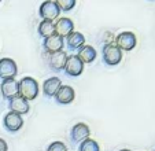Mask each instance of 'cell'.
Here are the masks:
<instances>
[{
    "instance_id": "cell-1",
    "label": "cell",
    "mask_w": 155,
    "mask_h": 151,
    "mask_svg": "<svg viewBox=\"0 0 155 151\" xmlns=\"http://www.w3.org/2000/svg\"><path fill=\"white\" fill-rule=\"evenodd\" d=\"M38 95V82L33 77H22L18 81V96L25 100H35Z\"/></svg>"
},
{
    "instance_id": "cell-22",
    "label": "cell",
    "mask_w": 155,
    "mask_h": 151,
    "mask_svg": "<svg viewBox=\"0 0 155 151\" xmlns=\"http://www.w3.org/2000/svg\"><path fill=\"white\" fill-rule=\"evenodd\" d=\"M8 150V146H7V142L4 139L0 137V151H7Z\"/></svg>"
},
{
    "instance_id": "cell-4",
    "label": "cell",
    "mask_w": 155,
    "mask_h": 151,
    "mask_svg": "<svg viewBox=\"0 0 155 151\" xmlns=\"http://www.w3.org/2000/svg\"><path fill=\"white\" fill-rule=\"evenodd\" d=\"M18 74V66L15 61L11 58H2L0 59V80H10L15 79Z\"/></svg>"
},
{
    "instance_id": "cell-6",
    "label": "cell",
    "mask_w": 155,
    "mask_h": 151,
    "mask_svg": "<svg viewBox=\"0 0 155 151\" xmlns=\"http://www.w3.org/2000/svg\"><path fill=\"white\" fill-rule=\"evenodd\" d=\"M136 36L132 32H122L115 37V45L121 51H132L136 47Z\"/></svg>"
},
{
    "instance_id": "cell-2",
    "label": "cell",
    "mask_w": 155,
    "mask_h": 151,
    "mask_svg": "<svg viewBox=\"0 0 155 151\" xmlns=\"http://www.w3.org/2000/svg\"><path fill=\"white\" fill-rule=\"evenodd\" d=\"M103 62L108 66H117L122 61V51L113 43H106L102 49Z\"/></svg>"
},
{
    "instance_id": "cell-8",
    "label": "cell",
    "mask_w": 155,
    "mask_h": 151,
    "mask_svg": "<svg viewBox=\"0 0 155 151\" xmlns=\"http://www.w3.org/2000/svg\"><path fill=\"white\" fill-rule=\"evenodd\" d=\"M63 47H64V39H62L58 35H54L51 37L44 39L43 41V48L48 55L59 52V51H63Z\"/></svg>"
},
{
    "instance_id": "cell-13",
    "label": "cell",
    "mask_w": 155,
    "mask_h": 151,
    "mask_svg": "<svg viewBox=\"0 0 155 151\" xmlns=\"http://www.w3.org/2000/svg\"><path fill=\"white\" fill-rule=\"evenodd\" d=\"M54 98H55L56 103H59V105H69L74 100L76 92H74L73 87H70V85H62Z\"/></svg>"
},
{
    "instance_id": "cell-5",
    "label": "cell",
    "mask_w": 155,
    "mask_h": 151,
    "mask_svg": "<svg viewBox=\"0 0 155 151\" xmlns=\"http://www.w3.org/2000/svg\"><path fill=\"white\" fill-rule=\"evenodd\" d=\"M63 72L69 77H78L84 72V63L80 61V58L77 55H69Z\"/></svg>"
},
{
    "instance_id": "cell-18",
    "label": "cell",
    "mask_w": 155,
    "mask_h": 151,
    "mask_svg": "<svg viewBox=\"0 0 155 151\" xmlns=\"http://www.w3.org/2000/svg\"><path fill=\"white\" fill-rule=\"evenodd\" d=\"M37 32L43 39L51 37V36L55 35V23H54L52 21H44L43 19L40 23H38Z\"/></svg>"
},
{
    "instance_id": "cell-16",
    "label": "cell",
    "mask_w": 155,
    "mask_h": 151,
    "mask_svg": "<svg viewBox=\"0 0 155 151\" xmlns=\"http://www.w3.org/2000/svg\"><path fill=\"white\" fill-rule=\"evenodd\" d=\"M64 40H66V45H68L71 51H76V49L78 51L81 47L85 45V37H84V35L80 32L70 33Z\"/></svg>"
},
{
    "instance_id": "cell-20",
    "label": "cell",
    "mask_w": 155,
    "mask_h": 151,
    "mask_svg": "<svg viewBox=\"0 0 155 151\" xmlns=\"http://www.w3.org/2000/svg\"><path fill=\"white\" fill-rule=\"evenodd\" d=\"M55 2H56V4H58L59 10L64 11V12L73 10L74 6H76V0H55Z\"/></svg>"
},
{
    "instance_id": "cell-15",
    "label": "cell",
    "mask_w": 155,
    "mask_h": 151,
    "mask_svg": "<svg viewBox=\"0 0 155 151\" xmlns=\"http://www.w3.org/2000/svg\"><path fill=\"white\" fill-rule=\"evenodd\" d=\"M61 87H62V81L59 77H50L43 84V93L47 98H54Z\"/></svg>"
},
{
    "instance_id": "cell-19",
    "label": "cell",
    "mask_w": 155,
    "mask_h": 151,
    "mask_svg": "<svg viewBox=\"0 0 155 151\" xmlns=\"http://www.w3.org/2000/svg\"><path fill=\"white\" fill-rule=\"evenodd\" d=\"M78 151H100V146L96 140L89 137V139L84 140L82 143H80Z\"/></svg>"
},
{
    "instance_id": "cell-10",
    "label": "cell",
    "mask_w": 155,
    "mask_h": 151,
    "mask_svg": "<svg viewBox=\"0 0 155 151\" xmlns=\"http://www.w3.org/2000/svg\"><path fill=\"white\" fill-rule=\"evenodd\" d=\"M0 93L4 99L11 100V99L18 96V81L15 79L3 80L2 85H0Z\"/></svg>"
},
{
    "instance_id": "cell-14",
    "label": "cell",
    "mask_w": 155,
    "mask_h": 151,
    "mask_svg": "<svg viewBox=\"0 0 155 151\" xmlns=\"http://www.w3.org/2000/svg\"><path fill=\"white\" fill-rule=\"evenodd\" d=\"M8 109H10V111H12V113L19 114V116H24V114L29 113L30 106H29V102H28V100H25V99L17 96V98L8 100Z\"/></svg>"
},
{
    "instance_id": "cell-12",
    "label": "cell",
    "mask_w": 155,
    "mask_h": 151,
    "mask_svg": "<svg viewBox=\"0 0 155 151\" xmlns=\"http://www.w3.org/2000/svg\"><path fill=\"white\" fill-rule=\"evenodd\" d=\"M68 54L64 51H59L55 54H50L48 55V65L54 72H63L66 61H68Z\"/></svg>"
},
{
    "instance_id": "cell-17",
    "label": "cell",
    "mask_w": 155,
    "mask_h": 151,
    "mask_svg": "<svg viewBox=\"0 0 155 151\" xmlns=\"http://www.w3.org/2000/svg\"><path fill=\"white\" fill-rule=\"evenodd\" d=\"M77 56L80 58V61H81L82 63H92V62L96 59L97 52H96V49H95L92 45L85 44L84 47H81V48L78 49Z\"/></svg>"
},
{
    "instance_id": "cell-21",
    "label": "cell",
    "mask_w": 155,
    "mask_h": 151,
    "mask_svg": "<svg viewBox=\"0 0 155 151\" xmlns=\"http://www.w3.org/2000/svg\"><path fill=\"white\" fill-rule=\"evenodd\" d=\"M47 151H68V146L63 142H52L47 147Z\"/></svg>"
},
{
    "instance_id": "cell-23",
    "label": "cell",
    "mask_w": 155,
    "mask_h": 151,
    "mask_svg": "<svg viewBox=\"0 0 155 151\" xmlns=\"http://www.w3.org/2000/svg\"><path fill=\"white\" fill-rule=\"evenodd\" d=\"M120 151H130V150H128V148H124V150H120Z\"/></svg>"
},
{
    "instance_id": "cell-11",
    "label": "cell",
    "mask_w": 155,
    "mask_h": 151,
    "mask_svg": "<svg viewBox=\"0 0 155 151\" xmlns=\"http://www.w3.org/2000/svg\"><path fill=\"white\" fill-rule=\"evenodd\" d=\"M55 23V35L61 36L62 39H66L70 33L74 32V22L69 18H58Z\"/></svg>"
},
{
    "instance_id": "cell-7",
    "label": "cell",
    "mask_w": 155,
    "mask_h": 151,
    "mask_svg": "<svg viewBox=\"0 0 155 151\" xmlns=\"http://www.w3.org/2000/svg\"><path fill=\"white\" fill-rule=\"evenodd\" d=\"M3 126L11 133H15L18 132L22 126H24V118L19 114H15L12 111H8V113L4 116L3 118Z\"/></svg>"
},
{
    "instance_id": "cell-3",
    "label": "cell",
    "mask_w": 155,
    "mask_h": 151,
    "mask_svg": "<svg viewBox=\"0 0 155 151\" xmlns=\"http://www.w3.org/2000/svg\"><path fill=\"white\" fill-rule=\"evenodd\" d=\"M38 14H40L41 19L44 21H55L56 18L61 14V10H59L56 2L54 0H47L44 3L40 4V8H38Z\"/></svg>"
},
{
    "instance_id": "cell-9",
    "label": "cell",
    "mask_w": 155,
    "mask_h": 151,
    "mask_svg": "<svg viewBox=\"0 0 155 151\" xmlns=\"http://www.w3.org/2000/svg\"><path fill=\"white\" fill-rule=\"evenodd\" d=\"M89 136H91V129L84 122L76 124L70 131V139L74 143H82L84 140L89 139Z\"/></svg>"
}]
</instances>
